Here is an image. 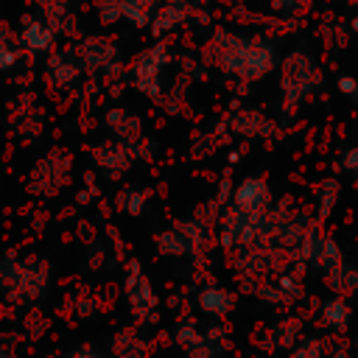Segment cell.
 Returning <instances> with one entry per match:
<instances>
[{"mask_svg":"<svg viewBox=\"0 0 358 358\" xmlns=\"http://www.w3.org/2000/svg\"><path fill=\"white\" fill-rule=\"evenodd\" d=\"M70 182V157L64 151H50L45 154L36 168L31 171V190L42 193V196H53L59 193L64 185Z\"/></svg>","mask_w":358,"mask_h":358,"instance_id":"obj_10","label":"cell"},{"mask_svg":"<svg viewBox=\"0 0 358 358\" xmlns=\"http://www.w3.org/2000/svg\"><path fill=\"white\" fill-rule=\"evenodd\" d=\"M22 42L20 36H14V31L8 25H0V73H11L20 62H22Z\"/></svg>","mask_w":358,"mask_h":358,"instance_id":"obj_21","label":"cell"},{"mask_svg":"<svg viewBox=\"0 0 358 358\" xmlns=\"http://www.w3.org/2000/svg\"><path fill=\"white\" fill-rule=\"evenodd\" d=\"M190 17H193V0H159L148 28L157 39H165L168 34L179 31Z\"/></svg>","mask_w":358,"mask_h":358,"instance_id":"obj_13","label":"cell"},{"mask_svg":"<svg viewBox=\"0 0 358 358\" xmlns=\"http://www.w3.org/2000/svg\"><path fill=\"white\" fill-rule=\"evenodd\" d=\"M227 159H229V162H238V159H241V151H229V157H227Z\"/></svg>","mask_w":358,"mask_h":358,"instance_id":"obj_45","label":"cell"},{"mask_svg":"<svg viewBox=\"0 0 358 358\" xmlns=\"http://www.w3.org/2000/svg\"><path fill=\"white\" fill-rule=\"evenodd\" d=\"M95 20L106 28L123 22V3L120 0H95Z\"/></svg>","mask_w":358,"mask_h":358,"instance_id":"obj_30","label":"cell"},{"mask_svg":"<svg viewBox=\"0 0 358 358\" xmlns=\"http://www.w3.org/2000/svg\"><path fill=\"white\" fill-rule=\"evenodd\" d=\"M67 358H106V355H101L92 344H81V347L70 350V352H67Z\"/></svg>","mask_w":358,"mask_h":358,"instance_id":"obj_41","label":"cell"},{"mask_svg":"<svg viewBox=\"0 0 358 358\" xmlns=\"http://www.w3.org/2000/svg\"><path fill=\"white\" fill-rule=\"evenodd\" d=\"M185 355H187V358H213L204 347H199V350H193V352H185Z\"/></svg>","mask_w":358,"mask_h":358,"instance_id":"obj_44","label":"cell"},{"mask_svg":"<svg viewBox=\"0 0 358 358\" xmlns=\"http://www.w3.org/2000/svg\"><path fill=\"white\" fill-rule=\"evenodd\" d=\"M302 319L299 316H285V319H277L271 327H268V344L271 350L277 352H291L294 344L302 338Z\"/></svg>","mask_w":358,"mask_h":358,"instance_id":"obj_17","label":"cell"},{"mask_svg":"<svg viewBox=\"0 0 358 358\" xmlns=\"http://www.w3.org/2000/svg\"><path fill=\"white\" fill-rule=\"evenodd\" d=\"M76 232H78V238H81L84 243H92V241H98V238H95L98 232H95V227H90V224H78V229H76Z\"/></svg>","mask_w":358,"mask_h":358,"instance_id":"obj_42","label":"cell"},{"mask_svg":"<svg viewBox=\"0 0 358 358\" xmlns=\"http://www.w3.org/2000/svg\"><path fill=\"white\" fill-rule=\"evenodd\" d=\"M274 282L280 285L285 305H296V302L305 296V282H302V274H299L296 268H282V271H277Z\"/></svg>","mask_w":358,"mask_h":358,"instance_id":"obj_25","label":"cell"},{"mask_svg":"<svg viewBox=\"0 0 358 358\" xmlns=\"http://www.w3.org/2000/svg\"><path fill=\"white\" fill-rule=\"evenodd\" d=\"M227 129L235 134V137H243V140H266L277 131V123L263 112V109H255V106H235L232 115L227 117Z\"/></svg>","mask_w":358,"mask_h":358,"instance_id":"obj_11","label":"cell"},{"mask_svg":"<svg viewBox=\"0 0 358 358\" xmlns=\"http://www.w3.org/2000/svg\"><path fill=\"white\" fill-rule=\"evenodd\" d=\"M347 28H350V34H352V36L358 39V14H352V17H350V22H347Z\"/></svg>","mask_w":358,"mask_h":358,"instance_id":"obj_43","label":"cell"},{"mask_svg":"<svg viewBox=\"0 0 358 358\" xmlns=\"http://www.w3.org/2000/svg\"><path fill=\"white\" fill-rule=\"evenodd\" d=\"M232 193H235V182H232L229 176H221V179H218V190H215V201H218L221 207H227V204L232 201Z\"/></svg>","mask_w":358,"mask_h":358,"instance_id":"obj_35","label":"cell"},{"mask_svg":"<svg viewBox=\"0 0 358 358\" xmlns=\"http://www.w3.org/2000/svg\"><path fill=\"white\" fill-rule=\"evenodd\" d=\"M196 305H199V310H201L204 316H210V319H224V316H229L232 308H235V294H232L229 288L218 285V282H210V285H204V288L196 294Z\"/></svg>","mask_w":358,"mask_h":358,"instance_id":"obj_16","label":"cell"},{"mask_svg":"<svg viewBox=\"0 0 358 358\" xmlns=\"http://www.w3.org/2000/svg\"><path fill=\"white\" fill-rule=\"evenodd\" d=\"M87 255H90V260H87V263H90V268H101V266H103V260H106V249H103L98 241H92V243H90V252H87Z\"/></svg>","mask_w":358,"mask_h":358,"instance_id":"obj_40","label":"cell"},{"mask_svg":"<svg viewBox=\"0 0 358 358\" xmlns=\"http://www.w3.org/2000/svg\"><path fill=\"white\" fill-rule=\"evenodd\" d=\"M338 171H344V173H350L352 179L358 176V145H347L341 154H338Z\"/></svg>","mask_w":358,"mask_h":358,"instance_id":"obj_33","label":"cell"},{"mask_svg":"<svg viewBox=\"0 0 358 358\" xmlns=\"http://www.w3.org/2000/svg\"><path fill=\"white\" fill-rule=\"evenodd\" d=\"M95 310H98V302H95L90 294H84V291L73 294V299H70V313H73V316H78V319H90Z\"/></svg>","mask_w":358,"mask_h":358,"instance_id":"obj_32","label":"cell"},{"mask_svg":"<svg viewBox=\"0 0 358 358\" xmlns=\"http://www.w3.org/2000/svg\"><path fill=\"white\" fill-rule=\"evenodd\" d=\"M201 53H204L207 64H213L224 76L243 81V84L263 81L280 64L277 45L268 36H263V34L243 36L232 28H215L207 36Z\"/></svg>","mask_w":358,"mask_h":358,"instance_id":"obj_1","label":"cell"},{"mask_svg":"<svg viewBox=\"0 0 358 358\" xmlns=\"http://www.w3.org/2000/svg\"><path fill=\"white\" fill-rule=\"evenodd\" d=\"M338 196H341V182L336 176H324L316 185V190H313V215H316L319 224L333 215V210L338 204Z\"/></svg>","mask_w":358,"mask_h":358,"instance_id":"obj_18","label":"cell"},{"mask_svg":"<svg viewBox=\"0 0 358 358\" xmlns=\"http://www.w3.org/2000/svg\"><path fill=\"white\" fill-rule=\"evenodd\" d=\"M131 151H134V159H154L157 157V140L143 134L140 140L131 143Z\"/></svg>","mask_w":358,"mask_h":358,"instance_id":"obj_34","label":"cell"},{"mask_svg":"<svg viewBox=\"0 0 358 358\" xmlns=\"http://www.w3.org/2000/svg\"><path fill=\"white\" fill-rule=\"evenodd\" d=\"M103 126H106L109 137L123 140L129 145L143 137V117L137 112H131L129 106H109L103 112Z\"/></svg>","mask_w":358,"mask_h":358,"instance_id":"obj_15","label":"cell"},{"mask_svg":"<svg viewBox=\"0 0 358 358\" xmlns=\"http://www.w3.org/2000/svg\"><path fill=\"white\" fill-rule=\"evenodd\" d=\"M355 185H358V176H355Z\"/></svg>","mask_w":358,"mask_h":358,"instance_id":"obj_48","label":"cell"},{"mask_svg":"<svg viewBox=\"0 0 358 358\" xmlns=\"http://www.w3.org/2000/svg\"><path fill=\"white\" fill-rule=\"evenodd\" d=\"M173 341H176V347H182L185 352H193V350L204 347V330H201L193 319H185V322H179L176 330H173Z\"/></svg>","mask_w":358,"mask_h":358,"instance_id":"obj_26","label":"cell"},{"mask_svg":"<svg viewBox=\"0 0 358 358\" xmlns=\"http://www.w3.org/2000/svg\"><path fill=\"white\" fill-rule=\"evenodd\" d=\"M327 347H330V338H322V336H302L294 350L288 352V358H327Z\"/></svg>","mask_w":358,"mask_h":358,"instance_id":"obj_28","label":"cell"},{"mask_svg":"<svg viewBox=\"0 0 358 358\" xmlns=\"http://www.w3.org/2000/svg\"><path fill=\"white\" fill-rule=\"evenodd\" d=\"M316 324L333 336H344L352 324V305H350V296H341V294H333L330 299H324L319 305V313H316Z\"/></svg>","mask_w":358,"mask_h":358,"instance_id":"obj_14","label":"cell"},{"mask_svg":"<svg viewBox=\"0 0 358 358\" xmlns=\"http://www.w3.org/2000/svg\"><path fill=\"white\" fill-rule=\"evenodd\" d=\"M336 87H338V92L341 95H355V90H358V76H352V73H341L338 78H336Z\"/></svg>","mask_w":358,"mask_h":358,"instance_id":"obj_38","label":"cell"},{"mask_svg":"<svg viewBox=\"0 0 358 358\" xmlns=\"http://www.w3.org/2000/svg\"><path fill=\"white\" fill-rule=\"evenodd\" d=\"M115 207H117L120 213L137 218V215H143L145 207H148V190H143V187H123V190H117V196H115Z\"/></svg>","mask_w":358,"mask_h":358,"instance_id":"obj_24","label":"cell"},{"mask_svg":"<svg viewBox=\"0 0 358 358\" xmlns=\"http://www.w3.org/2000/svg\"><path fill=\"white\" fill-rule=\"evenodd\" d=\"M112 355L115 358H148V344L134 327H126L112 336Z\"/></svg>","mask_w":358,"mask_h":358,"instance_id":"obj_20","label":"cell"},{"mask_svg":"<svg viewBox=\"0 0 358 358\" xmlns=\"http://www.w3.org/2000/svg\"><path fill=\"white\" fill-rule=\"evenodd\" d=\"M123 294H126V302H129V310L137 322H148L154 324L157 322V308H159V296L148 280V274L143 271L140 260H129L126 263V277H123Z\"/></svg>","mask_w":358,"mask_h":358,"instance_id":"obj_5","label":"cell"},{"mask_svg":"<svg viewBox=\"0 0 358 358\" xmlns=\"http://www.w3.org/2000/svg\"><path fill=\"white\" fill-rule=\"evenodd\" d=\"M229 204L238 213H243L246 218H263L274 207V196H271V187L263 176H243L235 185V193H232Z\"/></svg>","mask_w":358,"mask_h":358,"instance_id":"obj_7","label":"cell"},{"mask_svg":"<svg viewBox=\"0 0 358 358\" xmlns=\"http://www.w3.org/2000/svg\"><path fill=\"white\" fill-rule=\"evenodd\" d=\"M327 288L341 296H355L358 294V263H344L338 271L327 277Z\"/></svg>","mask_w":358,"mask_h":358,"instance_id":"obj_23","label":"cell"},{"mask_svg":"<svg viewBox=\"0 0 358 358\" xmlns=\"http://www.w3.org/2000/svg\"><path fill=\"white\" fill-rule=\"evenodd\" d=\"M252 296H255V299H260V302H263V305H268V308H280V305H285L280 285H277L274 280H266V277H260V280H257V285H255Z\"/></svg>","mask_w":358,"mask_h":358,"instance_id":"obj_29","label":"cell"},{"mask_svg":"<svg viewBox=\"0 0 358 358\" xmlns=\"http://www.w3.org/2000/svg\"><path fill=\"white\" fill-rule=\"evenodd\" d=\"M327 358H352V344L344 341V338H330V347H327Z\"/></svg>","mask_w":358,"mask_h":358,"instance_id":"obj_36","label":"cell"},{"mask_svg":"<svg viewBox=\"0 0 358 358\" xmlns=\"http://www.w3.org/2000/svg\"><path fill=\"white\" fill-rule=\"evenodd\" d=\"M173 62V48L165 39H157L154 45H148L145 50L137 53V59L129 67V78L134 84L137 92H143L148 101H162L165 98V81H162V70Z\"/></svg>","mask_w":358,"mask_h":358,"instance_id":"obj_4","label":"cell"},{"mask_svg":"<svg viewBox=\"0 0 358 358\" xmlns=\"http://www.w3.org/2000/svg\"><path fill=\"white\" fill-rule=\"evenodd\" d=\"M0 358H20L17 355V336L14 333H0Z\"/></svg>","mask_w":358,"mask_h":358,"instance_id":"obj_39","label":"cell"},{"mask_svg":"<svg viewBox=\"0 0 358 358\" xmlns=\"http://www.w3.org/2000/svg\"><path fill=\"white\" fill-rule=\"evenodd\" d=\"M154 246H157V252L162 257H187V255H196L193 252V243L187 241V235L176 224H171L168 229H159L154 235Z\"/></svg>","mask_w":358,"mask_h":358,"instance_id":"obj_19","label":"cell"},{"mask_svg":"<svg viewBox=\"0 0 358 358\" xmlns=\"http://www.w3.org/2000/svg\"><path fill=\"white\" fill-rule=\"evenodd\" d=\"M271 11L274 14H282V17H291V14H302L299 8V0H268Z\"/></svg>","mask_w":358,"mask_h":358,"instance_id":"obj_37","label":"cell"},{"mask_svg":"<svg viewBox=\"0 0 358 358\" xmlns=\"http://www.w3.org/2000/svg\"><path fill=\"white\" fill-rule=\"evenodd\" d=\"M134 165V151L129 143L106 137L92 148V168L95 173H101L103 179H120L129 173V168Z\"/></svg>","mask_w":358,"mask_h":358,"instance_id":"obj_8","label":"cell"},{"mask_svg":"<svg viewBox=\"0 0 358 358\" xmlns=\"http://www.w3.org/2000/svg\"><path fill=\"white\" fill-rule=\"evenodd\" d=\"M204 350L213 355V358H221L227 352V330L221 324H210L204 330Z\"/></svg>","mask_w":358,"mask_h":358,"instance_id":"obj_31","label":"cell"},{"mask_svg":"<svg viewBox=\"0 0 358 358\" xmlns=\"http://www.w3.org/2000/svg\"><path fill=\"white\" fill-rule=\"evenodd\" d=\"M324 73L316 64L313 53L302 45L291 48L280 62V95H282V112L288 117L296 115V109L322 87Z\"/></svg>","mask_w":358,"mask_h":358,"instance_id":"obj_2","label":"cell"},{"mask_svg":"<svg viewBox=\"0 0 358 358\" xmlns=\"http://www.w3.org/2000/svg\"><path fill=\"white\" fill-rule=\"evenodd\" d=\"M87 76L81 59L76 50H50L48 53V62H45V81L50 90H59V92H67L73 87L81 84V78Z\"/></svg>","mask_w":358,"mask_h":358,"instance_id":"obj_9","label":"cell"},{"mask_svg":"<svg viewBox=\"0 0 358 358\" xmlns=\"http://www.w3.org/2000/svg\"><path fill=\"white\" fill-rule=\"evenodd\" d=\"M50 288V268L39 255H25L14 260L11 274L3 280L0 294L8 305H36Z\"/></svg>","mask_w":358,"mask_h":358,"instance_id":"obj_3","label":"cell"},{"mask_svg":"<svg viewBox=\"0 0 358 358\" xmlns=\"http://www.w3.org/2000/svg\"><path fill=\"white\" fill-rule=\"evenodd\" d=\"M123 3V22L131 28H148L159 0H120Z\"/></svg>","mask_w":358,"mask_h":358,"instance_id":"obj_22","label":"cell"},{"mask_svg":"<svg viewBox=\"0 0 358 358\" xmlns=\"http://www.w3.org/2000/svg\"><path fill=\"white\" fill-rule=\"evenodd\" d=\"M352 101H355V106H358V90H355V95H352Z\"/></svg>","mask_w":358,"mask_h":358,"instance_id":"obj_47","label":"cell"},{"mask_svg":"<svg viewBox=\"0 0 358 358\" xmlns=\"http://www.w3.org/2000/svg\"><path fill=\"white\" fill-rule=\"evenodd\" d=\"M76 53L90 76H115L120 70V48L103 34L81 36Z\"/></svg>","mask_w":358,"mask_h":358,"instance_id":"obj_6","label":"cell"},{"mask_svg":"<svg viewBox=\"0 0 358 358\" xmlns=\"http://www.w3.org/2000/svg\"><path fill=\"white\" fill-rule=\"evenodd\" d=\"M20 42L25 48V53L31 56H48L50 50H56V39H59V28L45 20V17H22V25H20Z\"/></svg>","mask_w":358,"mask_h":358,"instance_id":"obj_12","label":"cell"},{"mask_svg":"<svg viewBox=\"0 0 358 358\" xmlns=\"http://www.w3.org/2000/svg\"><path fill=\"white\" fill-rule=\"evenodd\" d=\"M34 3L42 8V17L50 20L62 34L67 20H70V14H73V0H34Z\"/></svg>","mask_w":358,"mask_h":358,"instance_id":"obj_27","label":"cell"},{"mask_svg":"<svg viewBox=\"0 0 358 358\" xmlns=\"http://www.w3.org/2000/svg\"><path fill=\"white\" fill-rule=\"evenodd\" d=\"M347 3H350V6H352V8H358V0H347Z\"/></svg>","mask_w":358,"mask_h":358,"instance_id":"obj_46","label":"cell"}]
</instances>
